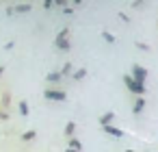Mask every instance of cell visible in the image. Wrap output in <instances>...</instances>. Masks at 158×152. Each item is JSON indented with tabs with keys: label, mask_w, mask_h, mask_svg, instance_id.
Segmentation results:
<instances>
[{
	"label": "cell",
	"mask_w": 158,
	"mask_h": 152,
	"mask_svg": "<svg viewBox=\"0 0 158 152\" xmlns=\"http://www.w3.org/2000/svg\"><path fill=\"white\" fill-rule=\"evenodd\" d=\"M54 46H56L59 50H69V48H72V44H69V28H63V31L56 35Z\"/></svg>",
	"instance_id": "1"
},
{
	"label": "cell",
	"mask_w": 158,
	"mask_h": 152,
	"mask_svg": "<svg viewBox=\"0 0 158 152\" xmlns=\"http://www.w3.org/2000/svg\"><path fill=\"white\" fill-rule=\"evenodd\" d=\"M123 83H126V87H128V89H130L134 96H143V93H145V85L136 83V80L130 76V74H126V76H123Z\"/></svg>",
	"instance_id": "2"
},
{
	"label": "cell",
	"mask_w": 158,
	"mask_h": 152,
	"mask_svg": "<svg viewBox=\"0 0 158 152\" xmlns=\"http://www.w3.org/2000/svg\"><path fill=\"white\" fill-rule=\"evenodd\" d=\"M136 83H141V85H145V80H147V70L143 67V65H139V63H134L132 65V74H130Z\"/></svg>",
	"instance_id": "3"
},
{
	"label": "cell",
	"mask_w": 158,
	"mask_h": 152,
	"mask_svg": "<svg viewBox=\"0 0 158 152\" xmlns=\"http://www.w3.org/2000/svg\"><path fill=\"white\" fill-rule=\"evenodd\" d=\"M44 96H46L48 100H54V102H63V100H67V93H65L63 89H46Z\"/></svg>",
	"instance_id": "4"
},
{
	"label": "cell",
	"mask_w": 158,
	"mask_h": 152,
	"mask_svg": "<svg viewBox=\"0 0 158 152\" xmlns=\"http://www.w3.org/2000/svg\"><path fill=\"white\" fill-rule=\"evenodd\" d=\"M102 130H104L106 135H110V137H115V139H121V137L126 135V132H123L121 128H117L115 124H104V126H102Z\"/></svg>",
	"instance_id": "5"
},
{
	"label": "cell",
	"mask_w": 158,
	"mask_h": 152,
	"mask_svg": "<svg viewBox=\"0 0 158 152\" xmlns=\"http://www.w3.org/2000/svg\"><path fill=\"white\" fill-rule=\"evenodd\" d=\"M143 109H145V98H143V96H136V100H134V104H132V113L139 115V113H143Z\"/></svg>",
	"instance_id": "6"
},
{
	"label": "cell",
	"mask_w": 158,
	"mask_h": 152,
	"mask_svg": "<svg viewBox=\"0 0 158 152\" xmlns=\"http://www.w3.org/2000/svg\"><path fill=\"white\" fill-rule=\"evenodd\" d=\"M67 150H72V152H82V143H80L76 137H69V141H67Z\"/></svg>",
	"instance_id": "7"
},
{
	"label": "cell",
	"mask_w": 158,
	"mask_h": 152,
	"mask_svg": "<svg viewBox=\"0 0 158 152\" xmlns=\"http://www.w3.org/2000/svg\"><path fill=\"white\" fill-rule=\"evenodd\" d=\"M31 9H33L31 2H24V5H15V7H13V11H18V13H28Z\"/></svg>",
	"instance_id": "8"
},
{
	"label": "cell",
	"mask_w": 158,
	"mask_h": 152,
	"mask_svg": "<svg viewBox=\"0 0 158 152\" xmlns=\"http://www.w3.org/2000/svg\"><path fill=\"white\" fill-rule=\"evenodd\" d=\"M113 119H115V113L108 111V113H104V115L100 117V124H102V126H104V124H113Z\"/></svg>",
	"instance_id": "9"
},
{
	"label": "cell",
	"mask_w": 158,
	"mask_h": 152,
	"mask_svg": "<svg viewBox=\"0 0 158 152\" xmlns=\"http://www.w3.org/2000/svg\"><path fill=\"white\" fill-rule=\"evenodd\" d=\"M72 76H74V80H82V78L87 76V70H85V67H80V70L72 72Z\"/></svg>",
	"instance_id": "10"
},
{
	"label": "cell",
	"mask_w": 158,
	"mask_h": 152,
	"mask_svg": "<svg viewBox=\"0 0 158 152\" xmlns=\"http://www.w3.org/2000/svg\"><path fill=\"white\" fill-rule=\"evenodd\" d=\"M46 78H48V83H59V80L63 78V76H61V72H50V74H48Z\"/></svg>",
	"instance_id": "11"
},
{
	"label": "cell",
	"mask_w": 158,
	"mask_h": 152,
	"mask_svg": "<svg viewBox=\"0 0 158 152\" xmlns=\"http://www.w3.org/2000/svg\"><path fill=\"white\" fill-rule=\"evenodd\" d=\"M74 132H76V124H74V122H67V126H65V135H67V137H74Z\"/></svg>",
	"instance_id": "12"
},
{
	"label": "cell",
	"mask_w": 158,
	"mask_h": 152,
	"mask_svg": "<svg viewBox=\"0 0 158 152\" xmlns=\"http://www.w3.org/2000/svg\"><path fill=\"white\" fill-rule=\"evenodd\" d=\"M35 137H37L35 130H26V132H22V141H33Z\"/></svg>",
	"instance_id": "13"
},
{
	"label": "cell",
	"mask_w": 158,
	"mask_h": 152,
	"mask_svg": "<svg viewBox=\"0 0 158 152\" xmlns=\"http://www.w3.org/2000/svg\"><path fill=\"white\" fill-rule=\"evenodd\" d=\"M102 37H104V41H106V44H115V35H113V33H108V31H104V33H102Z\"/></svg>",
	"instance_id": "14"
},
{
	"label": "cell",
	"mask_w": 158,
	"mask_h": 152,
	"mask_svg": "<svg viewBox=\"0 0 158 152\" xmlns=\"http://www.w3.org/2000/svg\"><path fill=\"white\" fill-rule=\"evenodd\" d=\"M20 115H22V117H24V115H28V102H26V100H22V102H20Z\"/></svg>",
	"instance_id": "15"
},
{
	"label": "cell",
	"mask_w": 158,
	"mask_h": 152,
	"mask_svg": "<svg viewBox=\"0 0 158 152\" xmlns=\"http://www.w3.org/2000/svg\"><path fill=\"white\" fill-rule=\"evenodd\" d=\"M72 74V63H65L63 65V72H61V76H69Z\"/></svg>",
	"instance_id": "16"
},
{
	"label": "cell",
	"mask_w": 158,
	"mask_h": 152,
	"mask_svg": "<svg viewBox=\"0 0 158 152\" xmlns=\"http://www.w3.org/2000/svg\"><path fill=\"white\" fill-rule=\"evenodd\" d=\"M136 48H139V50H149V46L143 44V41H136Z\"/></svg>",
	"instance_id": "17"
},
{
	"label": "cell",
	"mask_w": 158,
	"mask_h": 152,
	"mask_svg": "<svg viewBox=\"0 0 158 152\" xmlns=\"http://www.w3.org/2000/svg\"><path fill=\"white\" fill-rule=\"evenodd\" d=\"M54 2H56V5H59V7H63V9H65V7H67V0H52V5H54Z\"/></svg>",
	"instance_id": "18"
},
{
	"label": "cell",
	"mask_w": 158,
	"mask_h": 152,
	"mask_svg": "<svg viewBox=\"0 0 158 152\" xmlns=\"http://www.w3.org/2000/svg\"><path fill=\"white\" fill-rule=\"evenodd\" d=\"M44 7H46V9H50V7H52V0H46V2H44Z\"/></svg>",
	"instance_id": "19"
},
{
	"label": "cell",
	"mask_w": 158,
	"mask_h": 152,
	"mask_svg": "<svg viewBox=\"0 0 158 152\" xmlns=\"http://www.w3.org/2000/svg\"><path fill=\"white\" fill-rule=\"evenodd\" d=\"M7 117H9L7 113H2V111H0V119H7Z\"/></svg>",
	"instance_id": "20"
},
{
	"label": "cell",
	"mask_w": 158,
	"mask_h": 152,
	"mask_svg": "<svg viewBox=\"0 0 158 152\" xmlns=\"http://www.w3.org/2000/svg\"><path fill=\"white\" fill-rule=\"evenodd\" d=\"M2 74H5V65H2V67H0V76H2Z\"/></svg>",
	"instance_id": "21"
},
{
	"label": "cell",
	"mask_w": 158,
	"mask_h": 152,
	"mask_svg": "<svg viewBox=\"0 0 158 152\" xmlns=\"http://www.w3.org/2000/svg\"><path fill=\"white\" fill-rule=\"evenodd\" d=\"M80 2H82V0H74V5H80Z\"/></svg>",
	"instance_id": "22"
},
{
	"label": "cell",
	"mask_w": 158,
	"mask_h": 152,
	"mask_svg": "<svg viewBox=\"0 0 158 152\" xmlns=\"http://www.w3.org/2000/svg\"><path fill=\"white\" fill-rule=\"evenodd\" d=\"M126 152H134V150H126Z\"/></svg>",
	"instance_id": "23"
},
{
	"label": "cell",
	"mask_w": 158,
	"mask_h": 152,
	"mask_svg": "<svg viewBox=\"0 0 158 152\" xmlns=\"http://www.w3.org/2000/svg\"><path fill=\"white\" fill-rule=\"evenodd\" d=\"M149 152H152V150H149Z\"/></svg>",
	"instance_id": "24"
}]
</instances>
